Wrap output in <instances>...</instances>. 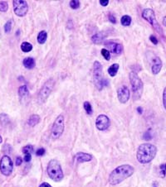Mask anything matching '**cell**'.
I'll list each match as a JSON object with an SVG mask.
<instances>
[{
	"label": "cell",
	"instance_id": "obj_1",
	"mask_svg": "<svg viewBox=\"0 0 166 187\" xmlns=\"http://www.w3.org/2000/svg\"><path fill=\"white\" fill-rule=\"evenodd\" d=\"M134 172H135V169L130 165L125 164V165H121V166H118L115 170H113L109 175V183L111 185H119L122 181H124L125 180L134 174Z\"/></svg>",
	"mask_w": 166,
	"mask_h": 187
},
{
	"label": "cell",
	"instance_id": "obj_2",
	"mask_svg": "<svg viewBox=\"0 0 166 187\" xmlns=\"http://www.w3.org/2000/svg\"><path fill=\"white\" fill-rule=\"evenodd\" d=\"M157 154V148L154 145L146 142L140 144L136 152V158L140 163L147 164L154 160Z\"/></svg>",
	"mask_w": 166,
	"mask_h": 187
},
{
	"label": "cell",
	"instance_id": "obj_3",
	"mask_svg": "<svg viewBox=\"0 0 166 187\" xmlns=\"http://www.w3.org/2000/svg\"><path fill=\"white\" fill-rule=\"evenodd\" d=\"M47 172L50 179L56 182H59L64 177L63 171L62 169L60 163L55 159H52L48 162L47 167Z\"/></svg>",
	"mask_w": 166,
	"mask_h": 187
},
{
	"label": "cell",
	"instance_id": "obj_4",
	"mask_svg": "<svg viewBox=\"0 0 166 187\" xmlns=\"http://www.w3.org/2000/svg\"><path fill=\"white\" fill-rule=\"evenodd\" d=\"M129 78H130V84L132 87L133 100L135 101L140 100L143 93V89H144V85H143L141 79L140 78L137 73L134 72V71H131L129 74Z\"/></svg>",
	"mask_w": 166,
	"mask_h": 187
},
{
	"label": "cell",
	"instance_id": "obj_5",
	"mask_svg": "<svg viewBox=\"0 0 166 187\" xmlns=\"http://www.w3.org/2000/svg\"><path fill=\"white\" fill-rule=\"evenodd\" d=\"M54 87V80L53 79H49L45 82V84L39 91L38 96H37V101L39 104H43L48 99L49 95L51 94V91Z\"/></svg>",
	"mask_w": 166,
	"mask_h": 187
},
{
	"label": "cell",
	"instance_id": "obj_6",
	"mask_svg": "<svg viewBox=\"0 0 166 187\" xmlns=\"http://www.w3.org/2000/svg\"><path fill=\"white\" fill-rule=\"evenodd\" d=\"M64 129H65L64 116L62 114H60L56 118L54 124L52 125V127H51V135L52 139L59 138L63 134Z\"/></svg>",
	"mask_w": 166,
	"mask_h": 187
},
{
	"label": "cell",
	"instance_id": "obj_7",
	"mask_svg": "<svg viewBox=\"0 0 166 187\" xmlns=\"http://www.w3.org/2000/svg\"><path fill=\"white\" fill-rule=\"evenodd\" d=\"M142 18H144L145 20L148 22L149 23L154 27L155 30L157 31L158 32L162 33V29L160 25L159 24L156 17H155V13L151 8H145L143 10L142 12Z\"/></svg>",
	"mask_w": 166,
	"mask_h": 187
},
{
	"label": "cell",
	"instance_id": "obj_8",
	"mask_svg": "<svg viewBox=\"0 0 166 187\" xmlns=\"http://www.w3.org/2000/svg\"><path fill=\"white\" fill-rule=\"evenodd\" d=\"M93 80L96 87L101 90L103 89L102 86V66L99 61H95L93 64Z\"/></svg>",
	"mask_w": 166,
	"mask_h": 187
},
{
	"label": "cell",
	"instance_id": "obj_9",
	"mask_svg": "<svg viewBox=\"0 0 166 187\" xmlns=\"http://www.w3.org/2000/svg\"><path fill=\"white\" fill-rule=\"evenodd\" d=\"M13 170V163L12 159L9 156H3L0 161V171L1 173L5 176H9L12 174Z\"/></svg>",
	"mask_w": 166,
	"mask_h": 187
},
{
	"label": "cell",
	"instance_id": "obj_10",
	"mask_svg": "<svg viewBox=\"0 0 166 187\" xmlns=\"http://www.w3.org/2000/svg\"><path fill=\"white\" fill-rule=\"evenodd\" d=\"M13 11L18 17H23L27 14L28 11V5L26 1L23 0H14L12 1Z\"/></svg>",
	"mask_w": 166,
	"mask_h": 187
},
{
	"label": "cell",
	"instance_id": "obj_11",
	"mask_svg": "<svg viewBox=\"0 0 166 187\" xmlns=\"http://www.w3.org/2000/svg\"><path fill=\"white\" fill-rule=\"evenodd\" d=\"M110 118L105 114H100L96 120V127L100 131H105L110 127Z\"/></svg>",
	"mask_w": 166,
	"mask_h": 187
},
{
	"label": "cell",
	"instance_id": "obj_12",
	"mask_svg": "<svg viewBox=\"0 0 166 187\" xmlns=\"http://www.w3.org/2000/svg\"><path fill=\"white\" fill-rule=\"evenodd\" d=\"M130 90L126 85H122L117 90V97L121 104H125L130 100Z\"/></svg>",
	"mask_w": 166,
	"mask_h": 187
},
{
	"label": "cell",
	"instance_id": "obj_13",
	"mask_svg": "<svg viewBox=\"0 0 166 187\" xmlns=\"http://www.w3.org/2000/svg\"><path fill=\"white\" fill-rule=\"evenodd\" d=\"M105 46L106 47H108L114 54L120 55L123 51V46L120 43L114 42H107L105 43Z\"/></svg>",
	"mask_w": 166,
	"mask_h": 187
},
{
	"label": "cell",
	"instance_id": "obj_14",
	"mask_svg": "<svg viewBox=\"0 0 166 187\" xmlns=\"http://www.w3.org/2000/svg\"><path fill=\"white\" fill-rule=\"evenodd\" d=\"M92 156L91 154L85 153V152H78L75 155L74 160L78 163L82 162H89L92 160Z\"/></svg>",
	"mask_w": 166,
	"mask_h": 187
},
{
	"label": "cell",
	"instance_id": "obj_15",
	"mask_svg": "<svg viewBox=\"0 0 166 187\" xmlns=\"http://www.w3.org/2000/svg\"><path fill=\"white\" fill-rule=\"evenodd\" d=\"M162 66H163V63H162L161 59L159 56H155L152 61V67H151L152 73L154 75H158L162 69Z\"/></svg>",
	"mask_w": 166,
	"mask_h": 187
},
{
	"label": "cell",
	"instance_id": "obj_16",
	"mask_svg": "<svg viewBox=\"0 0 166 187\" xmlns=\"http://www.w3.org/2000/svg\"><path fill=\"white\" fill-rule=\"evenodd\" d=\"M18 95L20 98V100L23 101H27L29 99V91L27 89V85H22L18 89Z\"/></svg>",
	"mask_w": 166,
	"mask_h": 187
},
{
	"label": "cell",
	"instance_id": "obj_17",
	"mask_svg": "<svg viewBox=\"0 0 166 187\" xmlns=\"http://www.w3.org/2000/svg\"><path fill=\"white\" fill-rule=\"evenodd\" d=\"M41 121V118H40L39 115L37 114H33L31 115L28 120H27V124L30 126V127H33L36 126L37 124H38Z\"/></svg>",
	"mask_w": 166,
	"mask_h": 187
},
{
	"label": "cell",
	"instance_id": "obj_18",
	"mask_svg": "<svg viewBox=\"0 0 166 187\" xmlns=\"http://www.w3.org/2000/svg\"><path fill=\"white\" fill-rule=\"evenodd\" d=\"M23 64L25 68H27V69H33L36 66L35 60L32 57L25 58L23 61Z\"/></svg>",
	"mask_w": 166,
	"mask_h": 187
},
{
	"label": "cell",
	"instance_id": "obj_19",
	"mask_svg": "<svg viewBox=\"0 0 166 187\" xmlns=\"http://www.w3.org/2000/svg\"><path fill=\"white\" fill-rule=\"evenodd\" d=\"M119 68H120L119 64L115 63V64H113V65H111V66L108 68L109 75L111 76V77L115 76H116V74H117L118 70H119Z\"/></svg>",
	"mask_w": 166,
	"mask_h": 187
},
{
	"label": "cell",
	"instance_id": "obj_20",
	"mask_svg": "<svg viewBox=\"0 0 166 187\" xmlns=\"http://www.w3.org/2000/svg\"><path fill=\"white\" fill-rule=\"evenodd\" d=\"M48 39V33L46 31H41L37 35V42L39 44H44Z\"/></svg>",
	"mask_w": 166,
	"mask_h": 187
},
{
	"label": "cell",
	"instance_id": "obj_21",
	"mask_svg": "<svg viewBox=\"0 0 166 187\" xmlns=\"http://www.w3.org/2000/svg\"><path fill=\"white\" fill-rule=\"evenodd\" d=\"M106 36H107V35H104V32H99V33L95 34V35L91 37V40H92V42H93L94 43H99L101 42L104 39V37Z\"/></svg>",
	"mask_w": 166,
	"mask_h": 187
},
{
	"label": "cell",
	"instance_id": "obj_22",
	"mask_svg": "<svg viewBox=\"0 0 166 187\" xmlns=\"http://www.w3.org/2000/svg\"><path fill=\"white\" fill-rule=\"evenodd\" d=\"M21 50L23 52H29L33 50V45L31 43L24 42L21 44Z\"/></svg>",
	"mask_w": 166,
	"mask_h": 187
},
{
	"label": "cell",
	"instance_id": "obj_23",
	"mask_svg": "<svg viewBox=\"0 0 166 187\" xmlns=\"http://www.w3.org/2000/svg\"><path fill=\"white\" fill-rule=\"evenodd\" d=\"M131 21H132V19H131L130 16L128 15H124L121 18V24L123 25V26H125V27L130 26V23H131Z\"/></svg>",
	"mask_w": 166,
	"mask_h": 187
},
{
	"label": "cell",
	"instance_id": "obj_24",
	"mask_svg": "<svg viewBox=\"0 0 166 187\" xmlns=\"http://www.w3.org/2000/svg\"><path fill=\"white\" fill-rule=\"evenodd\" d=\"M9 117L6 114H0V123L3 126H6L7 124H9Z\"/></svg>",
	"mask_w": 166,
	"mask_h": 187
},
{
	"label": "cell",
	"instance_id": "obj_25",
	"mask_svg": "<svg viewBox=\"0 0 166 187\" xmlns=\"http://www.w3.org/2000/svg\"><path fill=\"white\" fill-rule=\"evenodd\" d=\"M83 106H84L85 111L87 112V114H89V115L92 114V113H93V110H92V107H91V104H90V102H88V101H86V102L84 103Z\"/></svg>",
	"mask_w": 166,
	"mask_h": 187
},
{
	"label": "cell",
	"instance_id": "obj_26",
	"mask_svg": "<svg viewBox=\"0 0 166 187\" xmlns=\"http://www.w3.org/2000/svg\"><path fill=\"white\" fill-rule=\"evenodd\" d=\"M12 20H9L7 22L5 25H4V31L6 33H9L11 30H12Z\"/></svg>",
	"mask_w": 166,
	"mask_h": 187
},
{
	"label": "cell",
	"instance_id": "obj_27",
	"mask_svg": "<svg viewBox=\"0 0 166 187\" xmlns=\"http://www.w3.org/2000/svg\"><path fill=\"white\" fill-rule=\"evenodd\" d=\"M101 55H102L103 57L105 58L106 60H111V52H110L108 50H106V49H105V48L101 49Z\"/></svg>",
	"mask_w": 166,
	"mask_h": 187
},
{
	"label": "cell",
	"instance_id": "obj_28",
	"mask_svg": "<svg viewBox=\"0 0 166 187\" xmlns=\"http://www.w3.org/2000/svg\"><path fill=\"white\" fill-rule=\"evenodd\" d=\"M33 151V147L32 145H27L23 148V152L24 154H32Z\"/></svg>",
	"mask_w": 166,
	"mask_h": 187
},
{
	"label": "cell",
	"instance_id": "obj_29",
	"mask_svg": "<svg viewBox=\"0 0 166 187\" xmlns=\"http://www.w3.org/2000/svg\"><path fill=\"white\" fill-rule=\"evenodd\" d=\"M9 8V5L6 1H1L0 2V11L1 12H6Z\"/></svg>",
	"mask_w": 166,
	"mask_h": 187
},
{
	"label": "cell",
	"instance_id": "obj_30",
	"mask_svg": "<svg viewBox=\"0 0 166 187\" xmlns=\"http://www.w3.org/2000/svg\"><path fill=\"white\" fill-rule=\"evenodd\" d=\"M70 7L72 9H78L80 8V1L78 0H72L70 2Z\"/></svg>",
	"mask_w": 166,
	"mask_h": 187
},
{
	"label": "cell",
	"instance_id": "obj_31",
	"mask_svg": "<svg viewBox=\"0 0 166 187\" xmlns=\"http://www.w3.org/2000/svg\"><path fill=\"white\" fill-rule=\"evenodd\" d=\"M45 149L43 148H38L37 150L36 151V155L37 156V157H42V156H43L44 154H45Z\"/></svg>",
	"mask_w": 166,
	"mask_h": 187
},
{
	"label": "cell",
	"instance_id": "obj_32",
	"mask_svg": "<svg viewBox=\"0 0 166 187\" xmlns=\"http://www.w3.org/2000/svg\"><path fill=\"white\" fill-rule=\"evenodd\" d=\"M165 173H166V171H165V164L164 165H160V177H164V175H165Z\"/></svg>",
	"mask_w": 166,
	"mask_h": 187
},
{
	"label": "cell",
	"instance_id": "obj_33",
	"mask_svg": "<svg viewBox=\"0 0 166 187\" xmlns=\"http://www.w3.org/2000/svg\"><path fill=\"white\" fill-rule=\"evenodd\" d=\"M150 40L151 41V42L154 44V45H157L158 44L157 38H156V36H154V35H151V36H150Z\"/></svg>",
	"mask_w": 166,
	"mask_h": 187
},
{
	"label": "cell",
	"instance_id": "obj_34",
	"mask_svg": "<svg viewBox=\"0 0 166 187\" xmlns=\"http://www.w3.org/2000/svg\"><path fill=\"white\" fill-rule=\"evenodd\" d=\"M163 104H164V107L166 110V86L165 88L164 89V92H163Z\"/></svg>",
	"mask_w": 166,
	"mask_h": 187
},
{
	"label": "cell",
	"instance_id": "obj_35",
	"mask_svg": "<svg viewBox=\"0 0 166 187\" xmlns=\"http://www.w3.org/2000/svg\"><path fill=\"white\" fill-rule=\"evenodd\" d=\"M108 18H109V20H110V22H111V23H113V24L116 23V19H115V18L114 17V15H112V14H109Z\"/></svg>",
	"mask_w": 166,
	"mask_h": 187
},
{
	"label": "cell",
	"instance_id": "obj_36",
	"mask_svg": "<svg viewBox=\"0 0 166 187\" xmlns=\"http://www.w3.org/2000/svg\"><path fill=\"white\" fill-rule=\"evenodd\" d=\"M31 159H32V154H25L24 158H23L24 162H29L31 161Z\"/></svg>",
	"mask_w": 166,
	"mask_h": 187
},
{
	"label": "cell",
	"instance_id": "obj_37",
	"mask_svg": "<svg viewBox=\"0 0 166 187\" xmlns=\"http://www.w3.org/2000/svg\"><path fill=\"white\" fill-rule=\"evenodd\" d=\"M23 163V158L21 157H18L16 158V165L17 166H21Z\"/></svg>",
	"mask_w": 166,
	"mask_h": 187
},
{
	"label": "cell",
	"instance_id": "obj_38",
	"mask_svg": "<svg viewBox=\"0 0 166 187\" xmlns=\"http://www.w3.org/2000/svg\"><path fill=\"white\" fill-rule=\"evenodd\" d=\"M100 4H101V6L104 7L107 6L109 4V0H101V1H100Z\"/></svg>",
	"mask_w": 166,
	"mask_h": 187
},
{
	"label": "cell",
	"instance_id": "obj_39",
	"mask_svg": "<svg viewBox=\"0 0 166 187\" xmlns=\"http://www.w3.org/2000/svg\"><path fill=\"white\" fill-rule=\"evenodd\" d=\"M39 187H51V185L50 184H48V182H43V183L40 185Z\"/></svg>",
	"mask_w": 166,
	"mask_h": 187
},
{
	"label": "cell",
	"instance_id": "obj_40",
	"mask_svg": "<svg viewBox=\"0 0 166 187\" xmlns=\"http://www.w3.org/2000/svg\"><path fill=\"white\" fill-rule=\"evenodd\" d=\"M137 112L139 113L140 114H141L142 113H143V109H142L141 107H138V108H137Z\"/></svg>",
	"mask_w": 166,
	"mask_h": 187
},
{
	"label": "cell",
	"instance_id": "obj_41",
	"mask_svg": "<svg viewBox=\"0 0 166 187\" xmlns=\"http://www.w3.org/2000/svg\"><path fill=\"white\" fill-rule=\"evenodd\" d=\"M163 25L164 27H166V16H164L163 18Z\"/></svg>",
	"mask_w": 166,
	"mask_h": 187
},
{
	"label": "cell",
	"instance_id": "obj_42",
	"mask_svg": "<svg viewBox=\"0 0 166 187\" xmlns=\"http://www.w3.org/2000/svg\"><path fill=\"white\" fill-rule=\"evenodd\" d=\"M2 141H3V139H2V137L0 136V143L2 142Z\"/></svg>",
	"mask_w": 166,
	"mask_h": 187
},
{
	"label": "cell",
	"instance_id": "obj_43",
	"mask_svg": "<svg viewBox=\"0 0 166 187\" xmlns=\"http://www.w3.org/2000/svg\"><path fill=\"white\" fill-rule=\"evenodd\" d=\"M165 171H166V163H165Z\"/></svg>",
	"mask_w": 166,
	"mask_h": 187
}]
</instances>
